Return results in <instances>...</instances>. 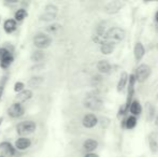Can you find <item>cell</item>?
I'll return each mask as SVG.
<instances>
[{"label":"cell","instance_id":"cell-1","mask_svg":"<svg viewBox=\"0 0 158 157\" xmlns=\"http://www.w3.org/2000/svg\"><path fill=\"white\" fill-rule=\"evenodd\" d=\"M126 31L121 27H112L104 34V36L102 37V41L110 42V43L118 44L119 42H122L125 39ZM102 43V42H101Z\"/></svg>","mask_w":158,"mask_h":157},{"label":"cell","instance_id":"cell-2","mask_svg":"<svg viewBox=\"0 0 158 157\" xmlns=\"http://www.w3.org/2000/svg\"><path fill=\"white\" fill-rule=\"evenodd\" d=\"M83 105L85 108H87L90 111H99L103 108V102L101 99H99L97 96L94 95H87L83 101Z\"/></svg>","mask_w":158,"mask_h":157},{"label":"cell","instance_id":"cell-3","mask_svg":"<svg viewBox=\"0 0 158 157\" xmlns=\"http://www.w3.org/2000/svg\"><path fill=\"white\" fill-rule=\"evenodd\" d=\"M37 128L35 122L32 121H26L22 122L16 126V131L19 136H28V134H32Z\"/></svg>","mask_w":158,"mask_h":157},{"label":"cell","instance_id":"cell-4","mask_svg":"<svg viewBox=\"0 0 158 157\" xmlns=\"http://www.w3.org/2000/svg\"><path fill=\"white\" fill-rule=\"evenodd\" d=\"M151 73H152V69L148 65L146 64H142L138 67L137 72H135V79H137L138 82L142 83V82H145L146 80L150 78Z\"/></svg>","mask_w":158,"mask_h":157},{"label":"cell","instance_id":"cell-5","mask_svg":"<svg viewBox=\"0 0 158 157\" xmlns=\"http://www.w3.org/2000/svg\"><path fill=\"white\" fill-rule=\"evenodd\" d=\"M51 40L50 37L45 34H38L37 36H35L33 38V44L35 46H37L40 50H43V48H46L51 45Z\"/></svg>","mask_w":158,"mask_h":157},{"label":"cell","instance_id":"cell-6","mask_svg":"<svg viewBox=\"0 0 158 157\" xmlns=\"http://www.w3.org/2000/svg\"><path fill=\"white\" fill-rule=\"evenodd\" d=\"M13 55L11 54L10 50L6 48H0V66L4 69L9 67L13 63Z\"/></svg>","mask_w":158,"mask_h":157},{"label":"cell","instance_id":"cell-7","mask_svg":"<svg viewBox=\"0 0 158 157\" xmlns=\"http://www.w3.org/2000/svg\"><path fill=\"white\" fill-rule=\"evenodd\" d=\"M123 6H124V2L119 1V0H114V1H111L106 4L104 12L108 13V14H115V13L119 12Z\"/></svg>","mask_w":158,"mask_h":157},{"label":"cell","instance_id":"cell-8","mask_svg":"<svg viewBox=\"0 0 158 157\" xmlns=\"http://www.w3.org/2000/svg\"><path fill=\"white\" fill-rule=\"evenodd\" d=\"M24 112H25V110H24L23 105H22L21 103H16V102L13 103L8 109V114L13 118H21V116H23Z\"/></svg>","mask_w":158,"mask_h":157},{"label":"cell","instance_id":"cell-9","mask_svg":"<svg viewBox=\"0 0 158 157\" xmlns=\"http://www.w3.org/2000/svg\"><path fill=\"white\" fill-rule=\"evenodd\" d=\"M82 124L85 128H94L98 124V118L94 113H88L82 119Z\"/></svg>","mask_w":158,"mask_h":157},{"label":"cell","instance_id":"cell-10","mask_svg":"<svg viewBox=\"0 0 158 157\" xmlns=\"http://www.w3.org/2000/svg\"><path fill=\"white\" fill-rule=\"evenodd\" d=\"M144 55H145V48H144L143 44L141 42H137L133 48V56H135V60L140 61L144 57Z\"/></svg>","mask_w":158,"mask_h":157},{"label":"cell","instance_id":"cell-11","mask_svg":"<svg viewBox=\"0 0 158 157\" xmlns=\"http://www.w3.org/2000/svg\"><path fill=\"white\" fill-rule=\"evenodd\" d=\"M32 97V92L30 89H24L21 93L16 95L15 97V102L16 103H22V102H26L27 100H29Z\"/></svg>","mask_w":158,"mask_h":157},{"label":"cell","instance_id":"cell-12","mask_svg":"<svg viewBox=\"0 0 158 157\" xmlns=\"http://www.w3.org/2000/svg\"><path fill=\"white\" fill-rule=\"evenodd\" d=\"M30 145H31V140L29 138H19L15 142V149L24 151V150H27Z\"/></svg>","mask_w":158,"mask_h":157},{"label":"cell","instance_id":"cell-13","mask_svg":"<svg viewBox=\"0 0 158 157\" xmlns=\"http://www.w3.org/2000/svg\"><path fill=\"white\" fill-rule=\"evenodd\" d=\"M128 73L127 72H122V74H121V76H119V81H118V83H117V92H123L124 89L126 88V86H127V84H128Z\"/></svg>","mask_w":158,"mask_h":157},{"label":"cell","instance_id":"cell-14","mask_svg":"<svg viewBox=\"0 0 158 157\" xmlns=\"http://www.w3.org/2000/svg\"><path fill=\"white\" fill-rule=\"evenodd\" d=\"M0 150L3 152L6 155L13 156L15 154V147L10 142H1L0 143Z\"/></svg>","mask_w":158,"mask_h":157},{"label":"cell","instance_id":"cell-15","mask_svg":"<svg viewBox=\"0 0 158 157\" xmlns=\"http://www.w3.org/2000/svg\"><path fill=\"white\" fill-rule=\"evenodd\" d=\"M128 109H129V112H130L133 116H137V115H139V114H141V111H142V107L138 100L131 101Z\"/></svg>","mask_w":158,"mask_h":157},{"label":"cell","instance_id":"cell-16","mask_svg":"<svg viewBox=\"0 0 158 157\" xmlns=\"http://www.w3.org/2000/svg\"><path fill=\"white\" fill-rule=\"evenodd\" d=\"M98 147V142L95 140V139H87V140L84 141L83 143V147L86 152L88 153H93Z\"/></svg>","mask_w":158,"mask_h":157},{"label":"cell","instance_id":"cell-17","mask_svg":"<svg viewBox=\"0 0 158 157\" xmlns=\"http://www.w3.org/2000/svg\"><path fill=\"white\" fill-rule=\"evenodd\" d=\"M114 48H115V45L113 43H110V42L102 41V43L100 44V50H101L102 54H104V55L112 54Z\"/></svg>","mask_w":158,"mask_h":157},{"label":"cell","instance_id":"cell-18","mask_svg":"<svg viewBox=\"0 0 158 157\" xmlns=\"http://www.w3.org/2000/svg\"><path fill=\"white\" fill-rule=\"evenodd\" d=\"M97 69L101 73H110L111 71V65L108 60H100L97 64Z\"/></svg>","mask_w":158,"mask_h":157},{"label":"cell","instance_id":"cell-19","mask_svg":"<svg viewBox=\"0 0 158 157\" xmlns=\"http://www.w3.org/2000/svg\"><path fill=\"white\" fill-rule=\"evenodd\" d=\"M16 22H15V19H6V22H4L3 24V29L6 32H8V34H11V32H13L15 29H16Z\"/></svg>","mask_w":158,"mask_h":157},{"label":"cell","instance_id":"cell-20","mask_svg":"<svg viewBox=\"0 0 158 157\" xmlns=\"http://www.w3.org/2000/svg\"><path fill=\"white\" fill-rule=\"evenodd\" d=\"M27 16V11L25 9H19V10L15 12V22H22L25 17Z\"/></svg>","mask_w":158,"mask_h":157},{"label":"cell","instance_id":"cell-21","mask_svg":"<svg viewBox=\"0 0 158 157\" xmlns=\"http://www.w3.org/2000/svg\"><path fill=\"white\" fill-rule=\"evenodd\" d=\"M137 118L133 115L129 116V118H127L126 122H125V126L126 128H128V129H132V128H135V126H137Z\"/></svg>","mask_w":158,"mask_h":157},{"label":"cell","instance_id":"cell-22","mask_svg":"<svg viewBox=\"0 0 158 157\" xmlns=\"http://www.w3.org/2000/svg\"><path fill=\"white\" fill-rule=\"evenodd\" d=\"M44 58V53L42 51H35L31 54V60L35 63H39V61L43 60Z\"/></svg>","mask_w":158,"mask_h":157},{"label":"cell","instance_id":"cell-23","mask_svg":"<svg viewBox=\"0 0 158 157\" xmlns=\"http://www.w3.org/2000/svg\"><path fill=\"white\" fill-rule=\"evenodd\" d=\"M148 142H150V149L152 152H157L158 150V143H157V140L155 138L154 134H151L150 139H148Z\"/></svg>","mask_w":158,"mask_h":157},{"label":"cell","instance_id":"cell-24","mask_svg":"<svg viewBox=\"0 0 158 157\" xmlns=\"http://www.w3.org/2000/svg\"><path fill=\"white\" fill-rule=\"evenodd\" d=\"M42 81H43V80L40 78V76H33V78H31V80L28 82V84H29L30 86H38L42 83Z\"/></svg>","mask_w":158,"mask_h":157},{"label":"cell","instance_id":"cell-25","mask_svg":"<svg viewBox=\"0 0 158 157\" xmlns=\"http://www.w3.org/2000/svg\"><path fill=\"white\" fill-rule=\"evenodd\" d=\"M24 87H25V84H24L23 82H16V83L14 84V90L17 94L21 93L22 90H24Z\"/></svg>","mask_w":158,"mask_h":157},{"label":"cell","instance_id":"cell-26","mask_svg":"<svg viewBox=\"0 0 158 157\" xmlns=\"http://www.w3.org/2000/svg\"><path fill=\"white\" fill-rule=\"evenodd\" d=\"M58 29H60V25L58 24H53V25H50V27H48V30L51 32H56Z\"/></svg>","mask_w":158,"mask_h":157},{"label":"cell","instance_id":"cell-27","mask_svg":"<svg viewBox=\"0 0 158 157\" xmlns=\"http://www.w3.org/2000/svg\"><path fill=\"white\" fill-rule=\"evenodd\" d=\"M84 157H99L97 155V154H95V153H87Z\"/></svg>","mask_w":158,"mask_h":157},{"label":"cell","instance_id":"cell-28","mask_svg":"<svg viewBox=\"0 0 158 157\" xmlns=\"http://www.w3.org/2000/svg\"><path fill=\"white\" fill-rule=\"evenodd\" d=\"M155 19H156V22L158 23V11L156 12V14H155Z\"/></svg>","mask_w":158,"mask_h":157},{"label":"cell","instance_id":"cell-29","mask_svg":"<svg viewBox=\"0 0 158 157\" xmlns=\"http://www.w3.org/2000/svg\"><path fill=\"white\" fill-rule=\"evenodd\" d=\"M2 121H3V118H0V125H1V124H2Z\"/></svg>","mask_w":158,"mask_h":157},{"label":"cell","instance_id":"cell-30","mask_svg":"<svg viewBox=\"0 0 158 157\" xmlns=\"http://www.w3.org/2000/svg\"><path fill=\"white\" fill-rule=\"evenodd\" d=\"M0 157H6V156H4V155H0Z\"/></svg>","mask_w":158,"mask_h":157},{"label":"cell","instance_id":"cell-31","mask_svg":"<svg viewBox=\"0 0 158 157\" xmlns=\"http://www.w3.org/2000/svg\"><path fill=\"white\" fill-rule=\"evenodd\" d=\"M0 21H1V19H0Z\"/></svg>","mask_w":158,"mask_h":157}]
</instances>
